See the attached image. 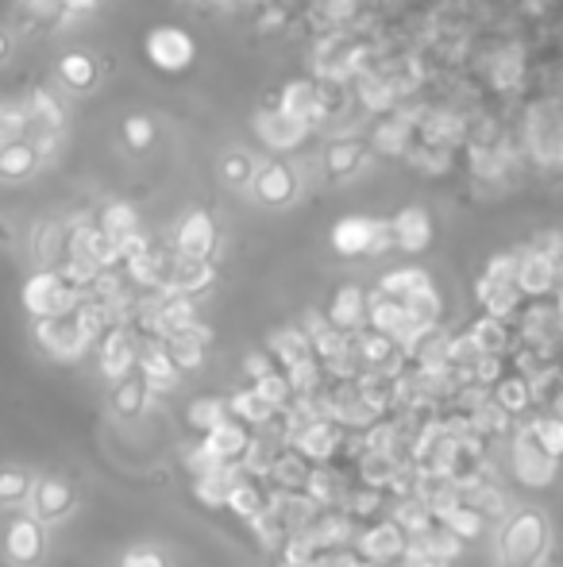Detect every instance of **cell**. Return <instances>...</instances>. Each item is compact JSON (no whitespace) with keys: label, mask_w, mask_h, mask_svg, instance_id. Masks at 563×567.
<instances>
[{"label":"cell","mask_w":563,"mask_h":567,"mask_svg":"<svg viewBox=\"0 0 563 567\" xmlns=\"http://www.w3.org/2000/svg\"><path fill=\"white\" fill-rule=\"evenodd\" d=\"M548 548V521L540 510H517L502 525V567H537Z\"/></svg>","instance_id":"cell-1"},{"label":"cell","mask_w":563,"mask_h":567,"mask_svg":"<svg viewBox=\"0 0 563 567\" xmlns=\"http://www.w3.org/2000/svg\"><path fill=\"white\" fill-rule=\"evenodd\" d=\"M332 247L343 259L386 256L394 247L390 221H378V216H340L332 224Z\"/></svg>","instance_id":"cell-2"},{"label":"cell","mask_w":563,"mask_h":567,"mask_svg":"<svg viewBox=\"0 0 563 567\" xmlns=\"http://www.w3.org/2000/svg\"><path fill=\"white\" fill-rule=\"evenodd\" d=\"M82 297H85L82 290L70 286L55 267H43V271H35L24 282V309L32 317H66V312L78 309Z\"/></svg>","instance_id":"cell-3"},{"label":"cell","mask_w":563,"mask_h":567,"mask_svg":"<svg viewBox=\"0 0 563 567\" xmlns=\"http://www.w3.org/2000/svg\"><path fill=\"white\" fill-rule=\"evenodd\" d=\"M509 471L517 475V483L525 486H548L555 483V475H560V460L555 456H548L544 448L532 440L529 425H517L514 428V445H509Z\"/></svg>","instance_id":"cell-4"},{"label":"cell","mask_w":563,"mask_h":567,"mask_svg":"<svg viewBox=\"0 0 563 567\" xmlns=\"http://www.w3.org/2000/svg\"><path fill=\"white\" fill-rule=\"evenodd\" d=\"M343 440H348V428L336 417H317L305 421L290 433L286 445L294 448L297 456H305L309 463H332L336 456H343Z\"/></svg>","instance_id":"cell-5"},{"label":"cell","mask_w":563,"mask_h":567,"mask_svg":"<svg viewBox=\"0 0 563 567\" xmlns=\"http://www.w3.org/2000/svg\"><path fill=\"white\" fill-rule=\"evenodd\" d=\"M406 544H409V533L398 525L394 518H378L371 529L355 533V556L367 559V564H378V567H390L406 556Z\"/></svg>","instance_id":"cell-6"},{"label":"cell","mask_w":563,"mask_h":567,"mask_svg":"<svg viewBox=\"0 0 563 567\" xmlns=\"http://www.w3.org/2000/svg\"><path fill=\"white\" fill-rule=\"evenodd\" d=\"M35 340H39L43 352H50L55 359H82L90 340L85 332L78 329L74 312H66V317H35Z\"/></svg>","instance_id":"cell-7"},{"label":"cell","mask_w":563,"mask_h":567,"mask_svg":"<svg viewBox=\"0 0 563 567\" xmlns=\"http://www.w3.org/2000/svg\"><path fill=\"white\" fill-rule=\"evenodd\" d=\"M197 55L193 35H186L181 27H151L148 32V58L151 67H159L163 74H181L189 70Z\"/></svg>","instance_id":"cell-8"},{"label":"cell","mask_w":563,"mask_h":567,"mask_svg":"<svg viewBox=\"0 0 563 567\" xmlns=\"http://www.w3.org/2000/svg\"><path fill=\"white\" fill-rule=\"evenodd\" d=\"M97 359H101V370L105 378H124L128 370H136V359H139V332L131 324H113L105 336L97 340Z\"/></svg>","instance_id":"cell-9"},{"label":"cell","mask_w":563,"mask_h":567,"mask_svg":"<svg viewBox=\"0 0 563 567\" xmlns=\"http://www.w3.org/2000/svg\"><path fill=\"white\" fill-rule=\"evenodd\" d=\"M251 189H255V198H259L262 205H270V209L290 205V201L297 198V174H294V166L282 163V158H270V163H262L259 170H255Z\"/></svg>","instance_id":"cell-10"},{"label":"cell","mask_w":563,"mask_h":567,"mask_svg":"<svg viewBox=\"0 0 563 567\" xmlns=\"http://www.w3.org/2000/svg\"><path fill=\"white\" fill-rule=\"evenodd\" d=\"M255 132H259V140L267 143V147L274 151H294L305 143V135H309V123L294 120V116L286 113V108H262L259 116H255Z\"/></svg>","instance_id":"cell-11"},{"label":"cell","mask_w":563,"mask_h":567,"mask_svg":"<svg viewBox=\"0 0 563 567\" xmlns=\"http://www.w3.org/2000/svg\"><path fill=\"white\" fill-rule=\"evenodd\" d=\"M174 251L189 259H213L216 256V224L204 209L181 216L178 232H174Z\"/></svg>","instance_id":"cell-12"},{"label":"cell","mask_w":563,"mask_h":567,"mask_svg":"<svg viewBox=\"0 0 563 567\" xmlns=\"http://www.w3.org/2000/svg\"><path fill=\"white\" fill-rule=\"evenodd\" d=\"M367 324H371V329H378V332H386V336H394L401 347H406V340L413 336V324H409L406 302H401V297L383 294L378 286L367 294Z\"/></svg>","instance_id":"cell-13"},{"label":"cell","mask_w":563,"mask_h":567,"mask_svg":"<svg viewBox=\"0 0 563 567\" xmlns=\"http://www.w3.org/2000/svg\"><path fill=\"white\" fill-rule=\"evenodd\" d=\"M390 232H394V247H398V251L417 256V251H425V247L433 244V216L421 205H406L390 216Z\"/></svg>","instance_id":"cell-14"},{"label":"cell","mask_w":563,"mask_h":567,"mask_svg":"<svg viewBox=\"0 0 563 567\" xmlns=\"http://www.w3.org/2000/svg\"><path fill=\"white\" fill-rule=\"evenodd\" d=\"M136 370L148 378L151 390H171L178 382L181 370L174 367L171 352H166V340L163 336H148L139 340V359H136Z\"/></svg>","instance_id":"cell-15"},{"label":"cell","mask_w":563,"mask_h":567,"mask_svg":"<svg viewBox=\"0 0 563 567\" xmlns=\"http://www.w3.org/2000/svg\"><path fill=\"white\" fill-rule=\"evenodd\" d=\"M4 548L16 564H39L43 548H47V536H43V521L27 518V513H16L9 521V533H4Z\"/></svg>","instance_id":"cell-16"},{"label":"cell","mask_w":563,"mask_h":567,"mask_svg":"<svg viewBox=\"0 0 563 567\" xmlns=\"http://www.w3.org/2000/svg\"><path fill=\"white\" fill-rule=\"evenodd\" d=\"M216 282V263L213 259H189L174 251V263H171V279H166V290L171 294H186L197 297Z\"/></svg>","instance_id":"cell-17"},{"label":"cell","mask_w":563,"mask_h":567,"mask_svg":"<svg viewBox=\"0 0 563 567\" xmlns=\"http://www.w3.org/2000/svg\"><path fill=\"white\" fill-rule=\"evenodd\" d=\"M555 286H560V274H555V263L532 247L521 251V263H517V290L525 297H552Z\"/></svg>","instance_id":"cell-18"},{"label":"cell","mask_w":563,"mask_h":567,"mask_svg":"<svg viewBox=\"0 0 563 567\" xmlns=\"http://www.w3.org/2000/svg\"><path fill=\"white\" fill-rule=\"evenodd\" d=\"M278 105L286 108L294 120L302 123H320L328 116L325 108V90H320L317 82H309V78H297V82H290L286 90H282V101Z\"/></svg>","instance_id":"cell-19"},{"label":"cell","mask_w":563,"mask_h":567,"mask_svg":"<svg viewBox=\"0 0 563 567\" xmlns=\"http://www.w3.org/2000/svg\"><path fill=\"white\" fill-rule=\"evenodd\" d=\"M474 302H479L482 312H490V317L509 321V317L521 312L525 294L517 290V282H490L486 274H482V279L474 282Z\"/></svg>","instance_id":"cell-20"},{"label":"cell","mask_w":563,"mask_h":567,"mask_svg":"<svg viewBox=\"0 0 563 567\" xmlns=\"http://www.w3.org/2000/svg\"><path fill=\"white\" fill-rule=\"evenodd\" d=\"M32 501H35V518L39 521H58L74 510V486L58 475H47L32 486Z\"/></svg>","instance_id":"cell-21"},{"label":"cell","mask_w":563,"mask_h":567,"mask_svg":"<svg viewBox=\"0 0 563 567\" xmlns=\"http://www.w3.org/2000/svg\"><path fill=\"white\" fill-rule=\"evenodd\" d=\"M367 155H371V143L363 140V135H343V140H332V143H328V151H325L328 178H332V181L351 178V174L367 163Z\"/></svg>","instance_id":"cell-22"},{"label":"cell","mask_w":563,"mask_h":567,"mask_svg":"<svg viewBox=\"0 0 563 567\" xmlns=\"http://www.w3.org/2000/svg\"><path fill=\"white\" fill-rule=\"evenodd\" d=\"M325 317L336 324V329H343L351 336V332H360L363 324H367V294H363L360 286H340L332 294V302H328Z\"/></svg>","instance_id":"cell-23"},{"label":"cell","mask_w":563,"mask_h":567,"mask_svg":"<svg viewBox=\"0 0 563 567\" xmlns=\"http://www.w3.org/2000/svg\"><path fill=\"white\" fill-rule=\"evenodd\" d=\"M155 309H159V336H178V332H189L197 324V305L193 297L186 294H171V290H163V294L155 297Z\"/></svg>","instance_id":"cell-24"},{"label":"cell","mask_w":563,"mask_h":567,"mask_svg":"<svg viewBox=\"0 0 563 567\" xmlns=\"http://www.w3.org/2000/svg\"><path fill=\"white\" fill-rule=\"evenodd\" d=\"M305 494L317 501L320 510H336V506H343V498H348V483H343V475L332 463H313L309 479H305Z\"/></svg>","instance_id":"cell-25"},{"label":"cell","mask_w":563,"mask_h":567,"mask_svg":"<svg viewBox=\"0 0 563 567\" xmlns=\"http://www.w3.org/2000/svg\"><path fill=\"white\" fill-rule=\"evenodd\" d=\"M360 62V47L348 35H328L317 50V67L328 82H343V74H351V67Z\"/></svg>","instance_id":"cell-26"},{"label":"cell","mask_w":563,"mask_h":567,"mask_svg":"<svg viewBox=\"0 0 563 567\" xmlns=\"http://www.w3.org/2000/svg\"><path fill=\"white\" fill-rule=\"evenodd\" d=\"M406 312H409V324H413V336L417 332L433 329V324H441V312H444V297L441 290H436V282L429 279L425 286H417L413 294L406 297ZM409 336V340H413ZM406 340V344H409Z\"/></svg>","instance_id":"cell-27"},{"label":"cell","mask_w":563,"mask_h":567,"mask_svg":"<svg viewBox=\"0 0 563 567\" xmlns=\"http://www.w3.org/2000/svg\"><path fill=\"white\" fill-rule=\"evenodd\" d=\"M309 468L313 463L305 460V456H297L294 448H282V452L274 456V463H270L267 479L262 483L270 486V491H305V479H309Z\"/></svg>","instance_id":"cell-28"},{"label":"cell","mask_w":563,"mask_h":567,"mask_svg":"<svg viewBox=\"0 0 563 567\" xmlns=\"http://www.w3.org/2000/svg\"><path fill=\"white\" fill-rule=\"evenodd\" d=\"M267 352L274 355V363L282 370H290V367H297V363H309L313 359V344H309V336H305V329H274L267 336Z\"/></svg>","instance_id":"cell-29"},{"label":"cell","mask_w":563,"mask_h":567,"mask_svg":"<svg viewBox=\"0 0 563 567\" xmlns=\"http://www.w3.org/2000/svg\"><path fill=\"white\" fill-rule=\"evenodd\" d=\"M247 445H251V425H244V421H224L221 428L204 433V448H209L213 456H221L224 463L244 460Z\"/></svg>","instance_id":"cell-30"},{"label":"cell","mask_w":563,"mask_h":567,"mask_svg":"<svg viewBox=\"0 0 563 567\" xmlns=\"http://www.w3.org/2000/svg\"><path fill=\"white\" fill-rule=\"evenodd\" d=\"M213 340V332L204 329L201 321L193 324L189 332H178V336H166V352H171L174 367L186 375V370H197L204 363V344Z\"/></svg>","instance_id":"cell-31"},{"label":"cell","mask_w":563,"mask_h":567,"mask_svg":"<svg viewBox=\"0 0 563 567\" xmlns=\"http://www.w3.org/2000/svg\"><path fill=\"white\" fill-rule=\"evenodd\" d=\"M148 378L139 375V370H128L124 378H116L113 382V410L120 413V417H139L143 413V405H148Z\"/></svg>","instance_id":"cell-32"},{"label":"cell","mask_w":563,"mask_h":567,"mask_svg":"<svg viewBox=\"0 0 563 567\" xmlns=\"http://www.w3.org/2000/svg\"><path fill=\"white\" fill-rule=\"evenodd\" d=\"M270 506V486L259 483V479H239L228 494V510L244 521H255L262 510Z\"/></svg>","instance_id":"cell-33"},{"label":"cell","mask_w":563,"mask_h":567,"mask_svg":"<svg viewBox=\"0 0 563 567\" xmlns=\"http://www.w3.org/2000/svg\"><path fill=\"white\" fill-rule=\"evenodd\" d=\"M39 163H43V151L35 147L27 135H20V140L0 147V178H27Z\"/></svg>","instance_id":"cell-34"},{"label":"cell","mask_w":563,"mask_h":567,"mask_svg":"<svg viewBox=\"0 0 563 567\" xmlns=\"http://www.w3.org/2000/svg\"><path fill=\"white\" fill-rule=\"evenodd\" d=\"M436 521H441L444 529H451V533H456L464 544H471V541H479V536H486V529H490V521L482 518L479 510H474L471 501H456V506H448V510H444Z\"/></svg>","instance_id":"cell-35"},{"label":"cell","mask_w":563,"mask_h":567,"mask_svg":"<svg viewBox=\"0 0 563 567\" xmlns=\"http://www.w3.org/2000/svg\"><path fill=\"white\" fill-rule=\"evenodd\" d=\"M467 332L474 336V344H479L482 355H506L517 336V329H509V321H499V317H490V312L479 317Z\"/></svg>","instance_id":"cell-36"},{"label":"cell","mask_w":563,"mask_h":567,"mask_svg":"<svg viewBox=\"0 0 563 567\" xmlns=\"http://www.w3.org/2000/svg\"><path fill=\"white\" fill-rule=\"evenodd\" d=\"M228 413L236 421H244V425H251V428H262V425H270V421L278 417V410L267 402V398L255 394V387L236 390V394L228 398Z\"/></svg>","instance_id":"cell-37"},{"label":"cell","mask_w":563,"mask_h":567,"mask_svg":"<svg viewBox=\"0 0 563 567\" xmlns=\"http://www.w3.org/2000/svg\"><path fill=\"white\" fill-rule=\"evenodd\" d=\"M401 460H406V456H394V452H363L360 460H355V471H360V483L386 491V486L394 483V475H398Z\"/></svg>","instance_id":"cell-38"},{"label":"cell","mask_w":563,"mask_h":567,"mask_svg":"<svg viewBox=\"0 0 563 567\" xmlns=\"http://www.w3.org/2000/svg\"><path fill=\"white\" fill-rule=\"evenodd\" d=\"M74 321H78V329L85 332V340H90V344H97V340L116 324L113 312H108V305L101 302V297H93V294H85L82 302H78Z\"/></svg>","instance_id":"cell-39"},{"label":"cell","mask_w":563,"mask_h":567,"mask_svg":"<svg viewBox=\"0 0 563 567\" xmlns=\"http://www.w3.org/2000/svg\"><path fill=\"white\" fill-rule=\"evenodd\" d=\"M390 518L398 521V525L406 529L409 536H413V533H425V529L436 521L433 510H429V501L421 498V494H406V498H394Z\"/></svg>","instance_id":"cell-40"},{"label":"cell","mask_w":563,"mask_h":567,"mask_svg":"<svg viewBox=\"0 0 563 567\" xmlns=\"http://www.w3.org/2000/svg\"><path fill=\"white\" fill-rule=\"evenodd\" d=\"M494 402H499L502 410L514 413V417H521V413H529V405H532L529 378H525L521 370H514V375H502L499 382H494Z\"/></svg>","instance_id":"cell-41"},{"label":"cell","mask_w":563,"mask_h":567,"mask_svg":"<svg viewBox=\"0 0 563 567\" xmlns=\"http://www.w3.org/2000/svg\"><path fill=\"white\" fill-rule=\"evenodd\" d=\"M186 421L193 433H213L228 421V398H197V402H189Z\"/></svg>","instance_id":"cell-42"},{"label":"cell","mask_w":563,"mask_h":567,"mask_svg":"<svg viewBox=\"0 0 563 567\" xmlns=\"http://www.w3.org/2000/svg\"><path fill=\"white\" fill-rule=\"evenodd\" d=\"M343 510L351 513L355 521H371L378 518V513L386 510V491H378V486H348V498H343Z\"/></svg>","instance_id":"cell-43"},{"label":"cell","mask_w":563,"mask_h":567,"mask_svg":"<svg viewBox=\"0 0 563 567\" xmlns=\"http://www.w3.org/2000/svg\"><path fill=\"white\" fill-rule=\"evenodd\" d=\"M58 78H62L70 90H90V85L97 82V62H93L90 55H82V50H70V55H62V62H58Z\"/></svg>","instance_id":"cell-44"},{"label":"cell","mask_w":563,"mask_h":567,"mask_svg":"<svg viewBox=\"0 0 563 567\" xmlns=\"http://www.w3.org/2000/svg\"><path fill=\"white\" fill-rule=\"evenodd\" d=\"M525 425H529L532 440H537L548 456L563 460V413H544V417H532L525 421Z\"/></svg>","instance_id":"cell-45"},{"label":"cell","mask_w":563,"mask_h":567,"mask_svg":"<svg viewBox=\"0 0 563 567\" xmlns=\"http://www.w3.org/2000/svg\"><path fill=\"white\" fill-rule=\"evenodd\" d=\"M251 387H255V394L267 398L274 410H286V405L294 402V387H290V375L282 367H274V370H267V375H259Z\"/></svg>","instance_id":"cell-46"},{"label":"cell","mask_w":563,"mask_h":567,"mask_svg":"<svg viewBox=\"0 0 563 567\" xmlns=\"http://www.w3.org/2000/svg\"><path fill=\"white\" fill-rule=\"evenodd\" d=\"M360 97H363V105L375 108V113H390V108L398 105V90H394L386 74H363Z\"/></svg>","instance_id":"cell-47"},{"label":"cell","mask_w":563,"mask_h":567,"mask_svg":"<svg viewBox=\"0 0 563 567\" xmlns=\"http://www.w3.org/2000/svg\"><path fill=\"white\" fill-rule=\"evenodd\" d=\"M97 224H101V232H105V236H113V239H116V244H120V239H128L131 232H139V224H136V209L124 205V201H113V205L101 209Z\"/></svg>","instance_id":"cell-48"},{"label":"cell","mask_w":563,"mask_h":567,"mask_svg":"<svg viewBox=\"0 0 563 567\" xmlns=\"http://www.w3.org/2000/svg\"><path fill=\"white\" fill-rule=\"evenodd\" d=\"M425 282H429V274L421 271V267H398V271H386L383 279H378V290L406 302V297L413 294L417 286H425Z\"/></svg>","instance_id":"cell-49"},{"label":"cell","mask_w":563,"mask_h":567,"mask_svg":"<svg viewBox=\"0 0 563 567\" xmlns=\"http://www.w3.org/2000/svg\"><path fill=\"white\" fill-rule=\"evenodd\" d=\"M32 475L20 468H4L0 471V506H16V501L32 498Z\"/></svg>","instance_id":"cell-50"},{"label":"cell","mask_w":563,"mask_h":567,"mask_svg":"<svg viewBox=\"0 0 563 567\" xmlns=\"http://www.w3.org/2000/svg\"><path fill=\"white\" fill-rule=\"evenodd\" d=\"M255 170H259V163H255L247 151H232V155L221 158V178L228 181V186H251Z\"/></svg>","instance_id":"cell-51"},{"label":"cell","mask_w":563,"mask_h":567,"mask_svg":"<svg viewBox=\"0 0 563 567\" xmlns=\"http://www.w3.org/2000/svg\"><path fill=\"white\" fill-rule=\"evenodd\" d=\"M409 132H413V128H409L406 120L383 123V128H378V135H375V151H383V155H406Z\"/></svg>","instance_id":"cell-52"},{"label":"cell","mask_w":563,"mask_h":567,"mask_svg":"<svg viewBox=\"0 0 563 567\" xmlns=\"http://www.w3.org/2000/svg\"><path fill=\"white\" fill-rule=\"evenodd\" d=\"M155 123H151V116H128L124 120V143H128L131 151H148L151 143H155Z\"/></svg>","instance_id":"cell-53"},{"label":"cell","mask_w":563,"mask_h":567,"mask_svg":"<svg viewBox=\"0 0 563 567\" xmlns=\"http://www.w3.org/2000/svg\"><path fill=\"white\" fill-rule=\"evenodd\" d=\"M186 468L193 471V479H197V475H221V471H228V463H224L221 456L209 452L201 440V445L186 448Z\"/></svg>","instance_id":"cell-54"},{"label":"cell","mask_w":563,"mask_h":567,"mask_svg":"<svg viewBox=\"0 0 563 567\" xmlns=\"http://www.w3.org/2000/svg\"><path fill=\"white\" fill-rule=\"evenodd\" d=\"M517 263H521V251H499V256H490L482 274L490 282H517Z\"/></svg>","instance_id":"cell-55"},{"label":"cell","mask_w":563,"mask_h":567,"mask_svg":"<svg viewBox=\"0 0 563 567\" xmlns=\"http://www.w3.org/2000/svg\"><path fill=\"white\" fill-rule=\"evenodd\" d=\"M502 375H506V355H479V363H474V382L494 387Z\"/></svg>","instance_id":"cell-56"},{"label":"cell","mask_w":563,"mask_h":567,"mask_svg":"<svg viewBox=\"0 0 563 567\" xmlns=\"http://www.w3.org/2000/svg\"><path fill=\"white\" fill-rule=\"evenodd\" d=\"M24 135V120H20V108H9L0 101V147Z\"/></svg>","instance_id":"cell-57"},{"label":"cell","mask_w":563,"mask_h":567,"mask_svg":"<svg viewBox=\"0 0 563 567\" xmlns=\"http://www.w3.org/2000/svg\"><path fill=\"white\" fill-rule=\"evenodd\" d=\"M120 567H171V559L159 548H131L128 556L120 559Z\"/></svg>","instance_id":"cell-58"},{"label":"cell","mask_w":563,"mask_h":567,"mask_svg":"<svg viewBox=\"0 0 563 567\" xmlns=\"http://www.w3.org/2000/svg\"><path fill=\"white\" fill-rule=\"evenodd\" d=\"M27 12H32L35 20H58L66 16V4L62 0H27Z\"/></svg>","instance_id":"cell-59"},{"label":"cell","mask_w":563,"mask_h":567,"mask_svg":"<svg viewBox=\"0 0 563 567\" xmlns=\"http://www.w3.org/2000/svg\"><path fill=\"white\" fill-rule=\"evenodd\" d=\"M274 367H278V363H274V355H270V352H251V355L244 359V370L251 375V382H255L259 375H267V370H274Z\"/></svg>","instance_id":"cell-60"},{"label":"cell","mask_w":563,"mask_h":567,"mask_svg":"<svg viewBox=\"0 0 563 567\" xmlns=\"http://www.w3.org/2000/svg\"><path fill=\"white\" fill-rule=\"evenodd\" d=\"M66 12H93L101 4V0H62Z\"/></svg>","instance_id":"cell-61"},{"label":"cell","mask_w":563,"mask_h":567,"mask_svg":"<svg viewBox=\"0 0 563 567\" xmlns=\"http://www.w3.org/2000/svg\"><path fill=\"white\" fill-rule=\"evenodd\" d=\"M9 47H12V43H9V35L0 32V62H4V58H9Z\"/></svg>","instance_id":"cell-62"},{"label":"cell","mask_w":563,"mask_h":567,"mask_svg":"<svg viewBox=\"0 0 563 567\" xmlns=\"http://www.w3.org/2000/svg\"><path fill=\"white\" fill-rule=\"evenodd\" d=\"M9 236H12V232H9V224L0 221V244H9Z\"/></svg>","instance_id":"cell-63"}]
</instances>
